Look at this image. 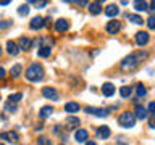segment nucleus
<instances>
[{
    "instance_id": "13",
    "label": "nucleus",
    "mask_w": 155,
    "mask_h": 145,
    "mask_svg": "<svg viewBox=\"0 0 155 145\" xmlns=\"http://www.w3.org/2000/svg\"><path fill=\"white\" fill-rule=\"evenodd\" d=\"M79 118H76V116H70V118H66L65 121V126H66V129H76L78 126H79Z\"/></svg>"
},
{
    "instance_id": "20",
    "label": "nucleus",
    "mask_w": 155,
    "mask_h": 145,
    "mask_svg": "<svg viewBox=\"0 0 155 145\" xmlns=\"http://www.w3.org/2000/svg\"><path fill=\"white\" fill-rule=\"evenodd\" d=\"M118 13H120V8L116 7V5H108V7L105 8V14H107V16H110V18L118 16Z\"/></svg>"
},
{
    "instance_id": "26",
    "label": "nucleus",
    "mask_w": 155,
    "mask_h": 145,
    "mask_svg": "<svg viewBox=\"0 0 155 145\" xmlns=\"http://www.w3.org/2000/svg\"><path fill=\"white\" fill-rule=\"evenodd\" d=\"M136 95H137V98H142V97L147 95V89L142 84H137L136 85Z\"/></svg>"
},
{
    "instance_id": "15",
    "label": "nucleus",
    "mask_w": 155,
    "mask_h": 145,
    "mask_svg": "<svg viewBox=\"0 0 155 145\" xmlns=\"http://www.w3.org/2000/svg\"><path fill=\"white\" fill-rule=\"evenodd\" d=\"M147 113H149L147 108H144V106H140V105L136 106V118L137 119H140V121L147 119Z\"/></svg>"
},
{
    "instance_id": "27",
    "label": "nucleus",
    "mask_w": 155,
    "mask_h": 145,
    "mask_svg": "<svg viewBox=\"0 0 155 145\" xmlns=\"http://www.w3.org/2000/svg\"><path fill=\"white\" fill-rule=\"evenodd\" d=\"M21 71H23V66H21V65H15V66L12 68V71H10V74H12V77H19Z\"/></svg>"
},
{
    "instance_id": "31",
    "label": "nucleus",
    "mask_w": 155,
    "mask_h": 145,
    "mask_svg": "<svg viewBox=\"0 0 155 145\" xmlns=\"http://www.w3.org/2000/svg\"><path fill=\"white\" fill-rule=\"evenodd\" d=\"M47 5V0H36V2H34V7L36 8H44Z\"/></svg>"
},
{
    "instance_id": "3",
    "label": "nucleus",
    "mask_w": 155,
    "mask_h": 145,
    "mask_svg": "<svg viewBox=\"0 0 155 145\" xmlns=\"http://www.w3.org/2000/svg\"><path fill=\"white\" fill-rule=\"evenodd\" d=\"M118 124L121 126V127H124V129L134 127V124H136V114L134 113H129V111L121 113L120 118H118Z\"/></svg>"
},
{
    "instance_id": "41",
    "label": "nucleus",
    "mask_w": 155,
    "mask_h": 145,
    "mask_svg": "<svg viewBox=\"0 0 155 145\" xmlns=\"http://www.w3.org/2000/svg\"><path fill=\"white\" fill-rule=\"evenodd\" d=\"M50 26V18H45V27Z\"/></svg>"
},
{
    "instance_id": "2",
    "label": "nucleus",
    "mask_w": 155,
    "mask_h": 145,
    "mask_svg": "<svg viewBox=\"0 0 155 145\" xmlns=\"http://www.w3.org/2000/svg\"><path fill=\"white\" fill-rule=\"evenodd\" d=\"M44 77V68L39 65V63H32L31 66L26 69V79L28 81H32V82H37Z\"/></svg>"
},
{
    "instance_id": "14",
    "label": "nucleus",
    "mask_w": 155,
    "mask_h": 145,
    "mask_svg": "<svg viewBox=\"0 0 155 145\" xmlns=\"http://www.w3.org/2000/svg\"><path fill=\"white\" fill-rule=\"evenodd\" d=\"M110 127H108V126H100V127L99 129H97V137H99V139H108L110 137Z\"/></svg>"
},
{
    "instance_id": "36",
    "label": "nucleus",
    "mask_w": 155,
    "mask_h": 145,
    "mask_svg": "<svg viewBox=\"0 0 155 145\" xmlns=\"http://www.w3.org/2000/svg\"><path fill=\"white\" fill-rule=\"evenodd\" d=\"M149 113H152V114H155V102H152V103L149 105Z\"/></svg>"
},
{
    "instance_id": "9",
    "label": "nucleus",
    "mask_w": 155,
    "mask_h": 145,
    "mask_svg": "<svg viewBox=\"0 0 155 145\" xmlns=\"http://www.w3.org/2000/svg\"><path fill=\"white\" fill-rule=\"evenodd\" d=\"M86 113H87V114L99 116V118H104V116L108 114V110H102V108H94V106H87V108H86Z\"/></svg>"
},
{
    "instance_id": "8",
    "label": "nucleus",
    "mask_w": 155,
    "mask_h": 145,
    "mask_svg": "<svg viewBox=\"0 0 155 145\" xmlns=\"http://www.w3.org/2000/svg\"><path fill=\"white\" fill-rule=\"evenodd\" d=\"M42 95L48 100H57L58 98V92H57V89H53V87H44Z\"/></svg>"
},
{
    "instance_id": "38",
    "label": "nucleus",
    "mask_w": 155,
    "mask_h": 145,
    "mask_svg": "<svg viewBox=\"0 0 155 145\" xmlns=\"http://www.w3.org/2000/svg\"><path fill=\"white\" fill-rule=\"evenodd\" d=\"M149 10H150V11H155V0H152V2H150V7H149Z\"/></svg>"
},
{
    "instance_id": "43",
    "label": "nucleus",
    "mask_w": 155,
    "mask_h": 145,
    "mask_svg": "<svg viewBox=\"0 0 155 145\" xmlns=\"http://www.w3.org/2000/svg\"><path fill=\"white\" fill-rule=\"evenodd\" d=\"M63 2H66V3H68V2H73V0H63Z\"/></svg>"
},
{
    "instance_id": "29",
    "label": "nucleus",
    "mask_w": 155,
    "mask_h": 145,
    "mask_svg": "<svg viewBox=\"0 0 155 145\" xmlns=\"http://www.w3.org/2000/svg\"><path fill=\"white\" fill-rule=\"evenodd\" d=\"M23 98V94H21V92H18V94H12V95H10V102H13V103H18V102L19 100H21Z\"/></svg>"
},
{
    "instance_id": "24",
    "label": "nucleus",
    "mask_w": 155,
    "mask_h": 145,
    "mask_svg": "<svg viewBox=\"0 0 155 145\" xmlns=\"http://www.w3.org/2000/svg\"><path fill=\"white\" fill-rule=\"evenodd\" d=\"M126 18L129 19L133 24H144V19H142V16H139V14H126Z\"/></svg>"
},
{
    "instance_id": "34",
    "label": "nucleus",
    "mask_w": 155,
    "mask_h": 145,
    "mask_svg": "<svg viewBox=\"0 0 155 145\" xmlns=\"http://www.w3.org/2000/svg\"><path fill=\"white\" fill-rule=\"evenodd\" d=\"M78 7H86V5H89V0H73Z\"/></svg>"
},
{
    "instance_id": "10",
    "label": "nucleus",
    "mask_w": 155,
    "mask_h": 145,
    "mask_svg": "<svg viewBox=\"0 0 155 145\" xmlns=\"http://www.w3.org/2000/svg\"><path fill=\"white\" fill-rule=\"evenodd\" d=\"M87 137H89V132H87L86 129H78L76 134H74V140L79 143H84L87 142Z\"/></svg>"
},
{
    "instance_id": "6",
    "label": "nucleus",
    "mask_w": 155,
    "mask_h": 145,
    "mask_svg": "<svg viewBox=\"0 0 155 145\" xmlns=\"http://www.w3.org/2000/svg\"><path fill=\"white\" fill-rule=\"evenodd\" d=\"M136 44H137L139 47H142V45H145V44L149 42V39H150V36H149V32H145V31H139L137 34H136Z\"/></svg>"
},
{
    "instance_id": "40",
    "label": "nucleus",
    "mask_w": 155,
    "mask_h": 145,
    "mask_svg": "<svg viewBox=\"0 0 155 145\" xmlns=\"http://www.w3.org/2000/svg\"><path fill=\"white\" fill-rule=\"evenodd\" d=\"M12 0H0V5H8Z\"/></svg>"
},
{
    "instance_id": "7",
    "label": "nucleus",
    "mask_w": 155,
    "mask_h": 145,
    "mask_svg": "<svg viewBox=\"0 0 155 145\" xmlns=\"http://www.w3.org/2000/svg\"><path fill=\"white\" fill-rule=\"evenodd\" d=\"M45 26V19H44L42 16H36L31 19V23H29V27L32 29V31H37V29H41Z\"/></svg>"
},
{
    "instance_id": "42",
    "label": "nucleus",
    "mask_w": 155,
    "mask_h": 145,
    "mask_svg": "<svg viewBox=\"0 0 155 145\" xmlns=\"http://www.w3.org/2000/svg\"><path fill=\"white\" fill-rule=\"evenodd\" d=\"M34 2H36V0H28V3H34Z\"/></svg>"
},
{
    "instance_id": "5",
    "label": "nucleus",
    "mask_w": 155,
    "mask_h": 145,
    "mask_svg": "<svg viewBox=\"0 0 155 145\" xmlns=\"http://www.w3.org/2000/svg\"><path fill=\"white\" fill-rule=\"evenodd\" d=\"M120 29H121V23L116 21V19H111V21H108L107 26H105V31L108 34H113V36L116 32H120Z\"/></svg>"
},
{
    "instance_id": "32",
    "label": "nucleus",
    "mask_w": 155,
    "mask_h": 145,
    "mask_svg": "<svg viewBox=\"0 0 155 145\" xmlns=\"http://www.w3.org/2000/svg\"><path fill=\"white\" fill-rule=\"evenodd\" d=\"M147 26H149V29H155V16H149Z\"/></svg>"
},
{
    "instance_id": "30",
    "label": "nucleus",
    "mask_w": 155,
    "mask_h": 145,
    "mask_svg": "<svg viewBox=\"0 0 155 145\" xmlns=\"http://www.w3.org/2000/svg\"><path fill=\"white\" fill-rule=\"evenodd\" d=\"M5 110H7V111H10V113H13V111H16V110H18V106L15 105L13 102H10V103H7V105H5Z\"/></svg>"
},
{
    "instance_id": "19",
    "label": "nucleus",
    "mask_w": 155,
    "mask_h": 145,
    "mask_svg": "<svg viewBox=\"0 0 155 145\" xmlns=\"http://www.w3.org/2000/svg\"><path fill=\"white\" fill-rule=\"evenodd\" d=\"M134 10L136 11H147L149 10V5H147V2L145 0H134Z\"/></svg>"
},
{
    "instance_id": "39",
    "label": "nucleus",
    "mask_w": 155,
    "mask_h": 145,
    "mask_svg": "<svg viewBox=\"0 0 155 145\" xmlns=\"http://www.w3.org/2000/svg\"><path fill=\"white\" fill-rule=\"evenodd\" d=\"M149 124H150V127H153V129H155V114L152 116V119H150V123H149Z\"/></svg>"
},
{
    "instance_id": "11",
    "label": "nucleus",
    "mask_w": 155,
    "mask_h": 145,
    "mask_svg": "<svg viewBox=\"0 0 155 145\" xmlns=\"http://www.w3.org/2000/svg\"><path fill=\"white\" fill-rule=\"evenodd\" d=\"M19 50H21V48H19L18 44H15L13 40H8V42H7V52H8V55L16 56L18 53H19Z\"/></svg>"
},
{
    "instance_id": "25",
    "label": "nucleus",
    "mask_w": 155,
    "mask_h": 145,
    "mask_svg": "<svg viewBox=\"0 0 155 145\" xmlns=\"http://www.w3.org/2000/svg\"><path fill=\"white\" fill-rule=\"evenodd\" d=\"M131 94H133V89H131L129 85H123V87L120 89V95L123 97V98H129Z\"/></svg>"
},
{
    "instance_id": "22",
    "label": "nucleus",
    "mask_w": 155,
    "mask_h": 145,
    "mask_svg": "<svg viewBox=\"0 0 155 145\" xmlns=\"http://www.w3.org/2000/svg\"><path fill=\"white\" fill-rule=\"evenodd\" d=\"M53 113V108H52V106H42V108H41V111H39V118H41V119H45V118H48V116H50Z\"/></svg>"
},
{
    "instance_id": "35",
    "label": "nucleus",
    "mask_w": 155,
    "mask_h": 145,
    "mask_svg": "<svg viewBox=\"0 0 155 145\" xmlns=\"http://www.w3.org/2000/svg\"><path fill=\"white\" fill-rule=\"evenodd\" d=\"M37 143H42V145H50L52 142L48 139H45V137H39L37 139Z\"/></svg>"
},
{
    "instance_id": "16",
    "label": "nucleus",
    "mask_w": 155,
    "mask_h": 145,
    "mask_svg": "<svg viewBox=\"0 0 155 145\" xmlns=\"http://www.w3.org/2000/svg\"><path fill=\"white\" fill-rule=\"evenodd\" d=\"M31 39H28V37H19V40H18V45H19V48L21 50H24V52H28L29 48H31L32 45H31Z\"/></svg>"
},
{
    "instance_id": "37",
    "label": "nucleus",
    "mask_w": 155,
    "mask_h": 145,
    "mask_svg": "<svg viewBox=\"0 0 155 145\" xmlns=\"http://www.w3.org/2000/svg\"><path fill=\"white\" fill-rule=\"evenodd\" d=\"M5 76H7V72H5V69H3L2 66H0V79H3Z\"/></svg>"
},
{
    "instance_id": "23",
    "label": "nucleus",
    "mask_w": 155,
    "mask_h": 145,
    "mask_svg": "<svg viewBox=\"0 0 155 145\" xmlns=\"http://www.w3.org/2000/svg\"><path fill=\"white\" fill-rule=\"evenodd\" d=\"M50 53H52V47H41L37 50V56H41V58H47V56H50Z\"/></svg>"
},
{
    "instance_id": "21",
    "label": "nucleus",
    "mask_w": 155,
    "mask_h": 145,
    "mask_svg": "<svg viewBox=\"0 0 155 145\" xmlns=\"http://www.w3.org/2000/svg\"><path fill=\"white\" fill-rule=\"evenodd\" d=\"M79 108H81V106L78 105L76 102H68V103L65 105V111H66V113H78Z\"/></svg>"
},
{
    "instance_id": "17",
    "label": "nucleus",
    "mask_w": 155,
    "mask_h": 145,
    "mask_svg": "<svg viewBox=\"0 0 155 145\" xmlns=\"http://www.w3.org/2000/svg\"><path fill=\"white\" fill-rule=\"evenodd\" d=\"M68 27H70V24H68L66 19H58L55 23V31L57 32H65V31H68Z\"/></svg>"
},
{
    "instance_id": "12",
    "label": "nucleus",
    "mask_w": 155,
    "mask_h": 145,
    "mask_svg": "<svg viewBox=\"0 0 155 145\" xmlns=\"http://www.w3.org/2000/svg\"><path fill=\"white\" fill-rule=\"evenodd\" d=\"M87 10H89V13L91 14H100L102 13V5H100V2H92V3H89L87 5Z\"/></svg>"
},
{
    "instance_id": "1",
    "label": "nucleus",
    "mask_w": 155,
    "mask_h": 145,
    "mask_svg": "<svg viewBox=\"0 0 155 145\" xmlns=\"http://www.w3.org/2000/svg\"><path fill=\"white\" fill-rule=\"evenodd\" d=\"M149 55L147 53H142V52H136V53H131L129 56H126L123 61H121V69L123 71H131V69H134L136 66L139 65L140 61L144 60V58H147Z\"/></svg>"
},
{
    "instance_id": "4",
    "label": "nucleus",
    "mask_w": 155,
    "mask_h": 145,
    "mask_svg": "<svg viewBox=\"0 0 155 145\" xmlns=\"http://www.w3.org/2000/svg\"><path fill=\"white\" fill-rule=\"evenodd\" d=\"M0 139L5 140V142H10V143H16L19 140V135H18V132H15V130H8V132L0 134Z\"/></svg>"
},
{
    "instance_id": "28",
    "label": "nucleus",
    "mask_w": 155,
    "mask_h": 145,
    "mask_svg": "<svg viewBox=\"0 0 155 145\" xmlns=\"http://www.w3.org/2000/svg\"><path fill=\"white\" fill-rule=\"evenodd\" d=\"M29 13V5H21V7L18 8V14L19 16H26Z\"/></svg>"
},
{
    "instance_id": "33",
    "label": "nucleus",
    "mask_w": 155,
    "mask_h": 145,
    "mask_svg": "<svg viewBox=\"0 0 155 145\" xmlns=\"http://www.w3.org/2000/svg\"><path fill=\"white\" fill-rule=\"evenodd\" d=\"M12 26H13L12 21H0V29H8V27H12Z\"/></svg>"
},
{
    "instance_id": "44",
    "label": "nucleus",
    "mask_w": 155,
    "mask_h": 145,
    "mask_svg": "<svg viewBox=\"0 0 155 145\" xmlns=\"http://www.w3.org/2000/svg\"><path fill=\"white\" fill-rule=\"evenodd\" d=\"M0 55H2V47H0Z\"/></svg>"
},
{
    "instance_id": "45",
    "label": "nucleus",
    "mask_w": 155,
    "mask_h": 145,
    "mask_svg": "<svg viewBox=\"0 0 155 145\" xmlns=\"http://www.w3.org/2000/svg\"><path fill=\"white\" fill-rule=\"evenodd\" d=\"M97 2H104V0H97Z\"/></svg>"
},
{
    "instance_id": "18",
    "label": "nucleus",
    "mask_w": 155,
    "mask_h": 145,
    "mask_svg": "<svg viewBox=\"0 0 155 145\" xmlns=\"http://www.w3.org/2000/svg\"><path fill=\"white\" fill-rule=\"evenodd\" d=\"M102 94H104L105 97H111L115 94V85L110 84V82H105V84L102 85Z\"/></svg>"
}]
</instances>
